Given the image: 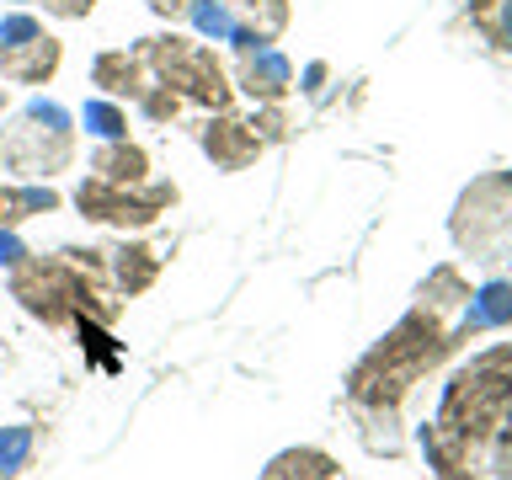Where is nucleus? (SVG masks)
Wrapping results in <instances>:
<instances>
[{
  "instance_id": "obj_13",
  "label": "nucleus",
  "mask_w": 512,
  "mask_h": 480,
  "mask_svg": "<svg viewBox=\"0 0 512 480\" xmlns=\"http://www.w3.org/2000/svg\"><path fill=\"white\" fill-rule=\"evenodd\" d=\"M91 176L118 182V187H139V182H150V155L128 139H107L102 150L91 155Z\"/></svg>"
},
{
  "instance_id": "obj_6",
  "label": "nucleus",
  "mask_w": 512,
  "mask_h": 480,
  "mask_svg": "<svg viewBox=\"0 0 512 480\" xmlns=\"http://www.w3.org/2000/svg\"><path fill=\"white\" fill-rule=\"evenodd\" d=\"M454 240L470 251V262H502L512 256V171L480 176L454 208Z\"/></svg>"
},
{
  "instance_id": "obj_23",
  "label": "nucleus",
  "mask_w": 512,
  "mask_h": 480,
  "mask_svg": "<svg viewBox=\"0 0 512 480\" xmlns=\"http://www.w3.org/2000/svg\"><path fill=\"white\" fill-rule=\"evenodd\" d=\"M27 448H32V438H27V427H16V432H6V438H0V475H16V464L27 459Z\"/></svg>"
},
{
  "instance_id": "obj_1",
  "label": "nucleus",
  "mask_w": 512,
  "mask_h": 480,
  "mask_svg": "<svg viewBox=\"0 0 512 480\" xmlns=\"http://www.w3.org/2000/svg\"><path fill=\"white\" fill-rule=\"evenodd\" d=\"M448 347H454V336L443 331V315H432V310H422V304H416V310L400 320V326L384 336V342L368 352L358 368H352L347 395L358 400V406H384V411H395L400 395H406L411 384L422 379Z\"/></svg>"
},
{
  "instance_id": "obj_11",
  "label": "nucleus",
  "mask_w": 512,
  "mask_h": 480,
  "mask_svg": "<svg viewBox=\"0 0 512 480\" xmlns=\"http://www.w3.org/2000/svg\"><path fill=\"white\" fill-rule=\"evenodd\" d=\"M422 454H427V470L438 480H475V448L459 443L454 432H443L438 422L422 427Z\"/></svg>"
},
{
  "instance_id": "obj_8",
  "label": "nucleus",
  "mask_w": 512,
  "mask_h": 480,
  "mask_svg": "<svg viewBox=\"0 0 512 480\" xmlns=\"http://www.w3.org/2000/svg\"><path fill=\"white\" fill-rule=\"evenodd\" d=\"M203 150H208V160H214L219 171H246L256 155H262V134H256V123H246V118H230V112H219V118H208L203 123Z\"/></svg>"
},
{
  "instance_id": "obj_12",
  "label": "nucleus",
  "mask_w": 512,
  "mask_h": 480,
  "mask_svg": "<svg viewBox=\"0 0 512 480\" xmlns=\"http://www.w3.org/2000/svg\"><path fill=\"white\" fill-rule=\"evenodd\" d=\"M91 80L107 96H128V102H139V96L150 91V80H144V59L128 54V48H107V54L91 64Z\"/></svg>"
},
{
  "instance_id": "obj_17",
  "label": "nucleus",
  "mask_w": 512,
  "mask_h": 480,
  "mask_svg": "<svg viewBox=\"0 0 512 480\" xmlns=\"http://www.w3.org/2000/svg\"><path fill=\"white\" fill-rule=\"evenodd\" d=\"M470 304V288H464V278H459V267H438L432 278L422 283V310H432V315H454V310H464Z\"/></svg>"
},
{
  "instance_id": "obj_24",
  "label": "nucleus",
  "mask_w": 512,
  "mask_h": 480,
  "mask_svg": "<svg viewBox=\"0 0 512 480\" xmlns=\"http://www.w3.org/2000/svg\"><path fill=\"white\" fill-rule=\"evenodd\" d=\"M496 480H512V411L502 422V438H496Z\"/></svg>"
},
{
  "instance_id": "obj_20",
  "label": "nucleus",
  "mask_w": 512,
  "mask_h": 480,
  "mask_svg": "<svg viewBox=\"0 0 512 480\" xmlns=\"http://www.w3.org/2000/svg\"><path fill=\"white\" fill-rule=\"evenodd\" d=\"M187 16H192L203 32H214V38H235V27H240V16L230 11V0H214V6H208V0H192Z\"/></svg>"
},
{
  "instance_id": "obj_27",
  "label": "nucleus",
  "mask_w": 512,
  "mask_h": 480,
  "mask_svg": "<svg viewBox=\"0 0 512 480\" xmlns=\"http://www.w3.org/2000/svg\"><path fill=\"white\" fill-rule=\"evenodd\" d=\"M150 11H155V16H171V22H176V16L192 11V0H150Z\"/></svg>"
},
{
  "instance_id": "obj_19",
  "label": "nucleus",
  "mask_w": 512,
  "mask_h": 480,
  "mask_svg": "<svg viewBox=\"0 0 512 480\" xmlns=\"http://www.w3.org/2000/svg\"><path fill=\"white\" fill-rule=\"evenodd\" d=\"M80 123H86L102 144H107V139H128V118H123V107H118V102H86Z\"/></svg>"
},
{
  "instance_id": "obj_22",
  "label": "nucleus",
  "mask_w": 512,
  "mask_h": 480,
  "mask_svg": "<svg viewBox=\"0 0 512 480\" xmlns=\"http://www.w3.org/2000/svg\"><path fill=\"white\" fill-rule=\"evenodd\" d=\"M38 32H43V22H38V16L16 11V16H6V22H0V48H11V43H27V38H38Z\"/></svg>"
},
{
  "instance_id": "obj_7",
  "label": "nucleus",
  "mask_w": 512,
  "mask_h": 480,
  "mask_svg": "<svg viewBox=\"0 0 512 480\" xmlns=\"http://www.w3.org/2000/svg\"><path fill=\"white\" fill-rule=\"evenodd\" d=\"M75 208L96 224H123V230H144L155 224L166 208H176V187L171 182H139V187H118L102 176H86L75 187Z\"/></svg>"
},
{
  "instance_id": "obj_3",
  "label": "nucleus",
  "mask_w": 512,
  "mask_h": 480,
  "mask_svg": "<svg viewBox=\"0 0 512 480\" xmlns=\"http://www.w3.org/2000/svg\"><path fill=\"white\" fill-rule=\"evenodd\" d=\"M11 294L22 299L27 315H38L43 326H70V320H112L118 310L112 304H96L102 299V283H91L86 272H80L70 256H22V262L11 267Z\"/></svg>"
},
{
  "instance_id": "obj_2",
  "label": "nucleus",
  "mask_w": 512,
  "mask_h": 480,
  "mask_svg": "<svg viewBox=\"0 0 512 480\" xmlns=\"http://www.w3.org/2000/svg\"><path fill=\"white\" fill-rule=\"evenodd\" d=\"M512 411V347H491L470 358L448 379L443 406H438V427L454 432L459 443L480 448Z\"/></svg>"
},
{
  "instance_id": "obj_14",
  "label": "nucleus",
  "mask_w": 512,
  "mask_h": 480,
  "mask_svg": "<svg viewBox=\"0 0 512 480\" xmlns=\"http://www.w3.org/2000/svg\"><path fill=\"white\" fill-rule=\"evenodd\" d=\"M107 272H112V283H118L123 294H144V288L160 278V256L150 246H118L112 262H107Z\"/></svg>"
},
{
  "instance_id": "obj_4",
  "label": "nucleus",
  "mask_w": 512,
  "mask_h": 480,
  "mask_svg": "<svg viewBox=\"0 0 512 480\" xmlns=\"http://www.w3.org/2000/svg\"><path fill=\"white\" fill-rule=\"evenodd\" d=\"M75 160L70 112L54 102H32L0 128V166L16 176H54Z\"/></svg>"
},
{
  "instance_id": "obj_5",
  "label": "nucleus",
  "mask_w": 512,
  "mask_h": 480,
  "mask_svg": "<svg viewBox=\"0 0 512 480\" xmlns=\"http://www.w3.org/2000/svg\"><path fill=\"white\" fill-rule=\"evenodd\" d=\"M134 54L144 59V70H155L160 86H171L182 102H203L214 112L230 107L235 86L224 80V64L214 59V48H203L192 38H176L171 32V38H144Z\"/></svg>"
},
{
  "instance_id": "obj_15",
  "label": "nucleus",
  "mask_w": 512,
  "mask_h": 480,
  "mask_svg": "<svg viewBox=\"0 0 512 480\" xmlns=\"http://www.w3.org/2000/svg\"><path fill=\"white\" fill-rule=\"evenodd\" d=\"M342 470H336L331 454H320V448H288V454H278L267 464L262 480H336Z\"/></svg>"
},
{
  "instance_id": "obj_25",
  "label": "nucleus",
  "mask_w": 512,
  "mask_h": 480,
  "mask_svg": "<svg viewBox=\"0 0 512 480\" xmlns=\"http://www.w3.org/2000/svg\"><path fill=\"white\" fill-rule=\"evenodd\" d=\"M96 0H43V11L48 16H91Z\"/></svg>"
},
{
  "instance_id": "obj_29",
  "label": "nucleus",
  "mask_w": 512,
  "mask_h": 480,
  "mask_svg": "<svg viewBox=\"0 0 512 480\" xmlns=\"http://www.w3.org/2000/svg\"><path fill=\"white\" fill-rule=\"evenodd\" d=\"M470 6H475V11H491V6H502V0H470Z\"/></svg>"
},
{
  "instance_id": "obj_21",
  "label": "nucleus",
  "mask_w": 512,
  "mask_h": 480,
  "mask_svg": "<svg viewBox=\"0 0 512 480\" xmlns=\"http://www.w3.org/2000/svg\"><path fill=\"white\" fill-rule=\"evenodd\" d=\"M139 107H144V118H150V123H171L176 112H182V96H176L171 86H150L139 96Z\"/></svg>"
},
{
  "instance_id": "obj_28",
  "label": "nucleus",
  "mask_w": 512,
  "mask_h": 480,
  "mask_svg": "<svg viewBox=\"0 0 512 480\" xmlns=\"http://www.w3.org/2000/svg\"><path fill=\"white\" fill-rule=\"evenodd\" d=\"M496 38H502V48H512V0H502V32Z\"/></svg>"
},
{
  "instance_id": "obj_26",
  "label": "nucleus",
  "mask_w": 512,
  "mask_h": 480,
  "mask_svg": "<svg viewBox=\"0 0 512 480\" xmlns=\"http://www.w3.org/2000/svg\"><path fill=\"white\" fill-rule=\"evenodd\" d=\"M22 256H27V246H22V240H16L11 230H0V267H16Z\"/></svg>"
},
{
  "instance_id": "obj_9",
  "label": "nucleus",
  "mask_w": 512,
  "mask_h": 480,
  "mask_svg": "<svg viewBox=\"0 0 512 480\" xmlns=\"http://www.w3.org/2000/svg\"><path fill=\"white\" fill-rule=\"evenodd\" d=\"M59 59H64L59 38H48V32H38V38H27V43L0 48V75L16 80V86H43V80H54Z\"/></svg>"
},
{
  "instance_id": "obj_18",
  "label": "nucleus",
  "mask_w": 512,
  "mask_h": 480,
  "mask_svg": "<svg viewBox=\"0 0 512 480\" xmlns=\"http://www.w3.org/2000/svg\"><path fill=\"white\" fill-rule=\"evenodd\" d=\"M230 11L240 16V27H251L267 43L288 27V0H230Z\"/></svg>"
},
{
  "instance_id": "obj_16",
  "label": "nucleus",
  "mask_w": 512,
  "mask_h": 480,
  "mask_svg": "<svg viewBox=\"0 0 512 480\" xmlns=\"http://www.w3.org/2000/svg\"><path fill=\"white\" fill-rule=\"evenodd\" d=\"M59 192L54 187H0V230H16L22 219L54 214Z\"/></svg>"
},
{
  "instance_id": "obj_10",
  "label": "nucleus",
  "mask_w": 512,
  "mask_h": 480,
  "mask_svg": "<svg viewBox=\"0 0 512 480\" xmlns=\"http://www.w3.org/2000/svg\"><path fill=\"white\" fill-rule=\"evenodd\" d=\"M240 91L256 96V102H283L288 91H294V70H288L283 54H272V48H251V54H240Z\"/></svg>"
}]
</instances>
